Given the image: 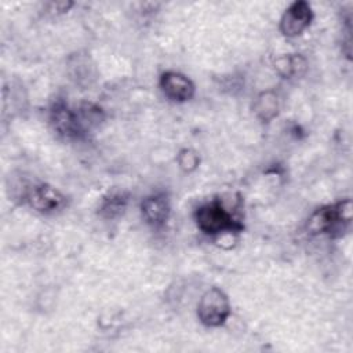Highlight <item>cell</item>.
Listing matches in <instances>:
<instances>
[{"label":"cell","instance_id":"6da1fadb","mask_svg":"<svg viewBox=\"0 0 353 353\" xmlns=\"http://www.w3.org/2000/svg\"><path fill=\"white\" fill-rule=\"evenodd\" d=\"M194 221L200 232L207 236H219L223 233L234 234L244 229L243 223L234 218L218 199L199 205L194 211Z\"/></svg>","mask_w":353,"mask_h":353},{"label":"cell","instance_id":"7a4b0ae2","mask_svg":"<svg viewBox=\"0 0 353 353\" xmlns=\"http://www.w3.org/2000/svg\"><path fill=\"white\" fill-rule=\"evenodd\" d=\"M352 200L345 199L335 204L317 208L307 219V230L310 234L341 236L352 222Z\"/></svg>","mask_w":353,"mask_h":353},{"label":"cell","instance_id":"3957f363","mask_svg":"<svg viewBox=\"0 0 353 353\" xmlns=\"http://www.w3.org/2000/svg\"><path fill=\"white\" fill-rule=\"evenodd\" d=\"M232 313L228 295L218 287L208 288L197 305V317L205 327H221Z\"/></svg>","mask_w":353,"mask_h":353},{"label":"cell","instance_id":"277c9868","mask_svg":"<svg viewBox=\"0 0 353 353\" xmlns=\"http://www.w3.org/2000/svg\"><path fill=\"white\" fill-rule=\"evenodd\" d=\"M313 21V11L307 1L298 0L291 3L280 18V32L285 37H296L302 34Z\"/></svg>","mask_w":353,"mask_h":353},{"label":"cell","instance_id":"5b68a950","mask_svg":"<svg viewBox=\"0 0 353 353\" xmlns=\"http://www.w3.org/2000/svg\"><path fill=\"white\" fill-rule=\"evenodd\" d=\"M50 121L54 131L66 139H79L85 134L76 109H70L63 101H57L52 105L50 110Z\"/></svg>","mask_w":353,"mask_h":353},{"label":"cell","instance_id":"8992f818","mask_svg":"<svg viewBox=\"0 0 353 353\" xmlns=\"http://www.w3.org/2000/svg\"><path fill=\"white\" fill-rule=\"evenodd\" d=\"M28 204L37 212L52 214L65 205V196L51 185L39 183L30 188L26 194Z\"/></svg>","mask_w":353,"mask_h":353},{"label":"cell","instance_id":"52a82bcc","mask_svg":"<svg viewBox=\"0 0 353 353\" xmlns=\"http://www.w3.org/2000/svg\"><path fill=\"white\" fill-rule=\"evenodd\" d=\"M160 88L163 94L172 102H186L190 101L194 95L193 81L181 72L167 70L160 76Z\"/></svg>","mask_w":353,"mask_h":353},{"label":"cell","instance_id":"ba28073f","mask_svg":"<svg viewBox=\"0 0 353 353\" xmlns=\"http://www.w3.org/2000/svg\"><path fill=\"white\" fill-rule=\"evenodd\" d=\"M141 214L148 225L153 228L163 226L171 214L168 197L164 193H153L146 196L141 203Z\"/></svg>","mask_w":353,"mask_h":353},{"label":"cell","instance_id":"9c48e42d","mask_svg":"<svg viewBox=\"0 0 353 353\" xmlns=\"http://www.w3.org/2000/svg\"><path fill=\"white\" fill-rule=\"evenodd\" d=\"M256 117L263 121L269 123L279 114V98L273 91H263L261 92L252 106Z\"/></svg>","mask_w":353,"mask_h":353},{"label":"cell","instance_id":"30bf717a","mask_svg":"<svg viewBox=\"0 0 353 353\" xmlns=\"http://www.w3.org/2000/svg\"><path fill=\"white\" fill-rule=\"evenodd\" d=\"M128 204V194L124 192H110L103 197L99 205V215L105 219H114L120 216Z\"/></svg>","mask_w":353,"mask_h":353},{"label":"cell","instance_id":"8fae6325","mask_svg":"<svg viewBox=\"0 0 353 353\" xmlns=\"http://www.w3.org/2000/svg\"><path fill=\"white\" fill-rule=\"evenodd\" d=\"M274 65L281 76H284L285 79H290L292 76L301 74L299 69L301 68L305 69L306 62L301 55H284L277 58Z\"/></svg>","mask_w":353,"mask_h":353},{"label":"cell","instance_id":"7c38bea8","mask_svg":"<svg viewBox=\"0 0 353 353\" xmlns=\"http://www.w3.org/2000/svg\"><path fill=\"white\" fill-rule=\"evenodd\" d=\"M176 163L183 172H193L200 164V156L196 150L185 148L179 150L176 156Z\"/></svg>","mask_w":353,"mask_h":353},{"label":"cell","instance_id":"4fadbf2b","mask_svg":"<svg viewBox=\"0 0 353 353\" xmlns=\"http://www.w3.org/2000/svg\"><path fill=\"white\" fill-rule=\"evenodd\" d=\"M73 6V3H70V1H57V3H50L48 4V7H50V12L51 14H55V15H58V14H65V12H68L69 11V8Z\"/></svg>","mask_w":353,"mask_h":353}]
</instances>
